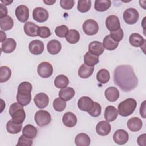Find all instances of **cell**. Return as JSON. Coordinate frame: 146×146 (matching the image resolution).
<instances>
[{
	"label": "cell",
	"instance_id": "obj_52",
	"mask_svg": "<svg viewBox=\"0 0 146 146\" xmlns=\"http://www.w3.org/2000/svg\"><path fill=\"white\" fill-rule=\"evenodd\" d=\"M1 2L5 3V5H10L12 2H13V1H7V0H5V1H3V0H1Z\"/></svg>",
	"mask_w": 146,
	"mask_h": 146
},
{
	"label": "cell",
	"instance_id": "obj_26",
	"mask_svg": "<svg viewBox=\"0 0 146 146\" xmlns=\"http://www.w3.org/2000/svg\"><path fill=\"white\" fill-rule=\"evenodd\" d=\"M94 70L93 66H90L84 63L82 64L78 70V75L83 79H86L92 75Z\"/></svg>",
	"mask_w": 146,
	"mask_h": 146
},
{
	"label": "cell",
	"instance_id": "obj_39",
	"mask_svg": "<svg viewBox=\"0 0 146 146\" xmlns=\"http://www.w3.org/2000/svg\"><path fill=\"white\" fill-rule=\"evenodd\" d=\"M91 2L90 0H79L78 1L77 9L81 13H86L91 8Z\"/></svg>",
	"mask_w": 146,
	"mask_h": 146
},
{
	"label": "cell",
	"instance_id": "obj_19",
	"mask_svg": "<svg viewBox=\"0 0 146 146\" xmlns=\"http://www.w3.org/2000/svg\"><path fill=\"white\" fill-rule=\"evenodd\" d=\"M62 121L67 127H73L77 123V118L75 115L71 112H66L62 117Z\"/></svg>",
	"mask_w": 146,
	"mask_h": 146
},
{
	"label": "cell",
	"instance_id": "obj_22",
	"mask_svg": "<svg viewBox=\"0 0 146 146\" xmlns=\"http://www.w3.org/2000/svg\"><path fill=\"white\" fill-rule=\"evenodd\" d=\"M143 126V122L140 119L137 117H133L129 119L127 122L128 128L132 132L140 131Z\"/></svg>",
	"mask_w": 146,
	"mask_h": 146
},
{
	"label": "cell",
	"instance_id": "obj_42",
	"mask_svg": "<svg viewBox=\"0 0 146 146\" xmlns=\"http://www.w3.org/2000/svg\"><path fill=\"white\" fill-rule=\"evenodd\" d=\"M102 112V107L99 103L94 102V106L88 113L92 117H98L100 115Z\"/></svg>",
	"mask_w": 146,
	"mask_h": 146
},
{
	"label": "cell",
	"instance_id": "obj_27",
	"mask_svg": "<svg viewBox=\"0 0 146 146\" xmlns=\"http://www.w3.org/2000/svg\"><path fill=\"white\" fill-rule=\"evenodd\" d=\"M75 90L69 87L62 88L59 92V96L64 101H68L71 99L75 95Z\"/></svg>",
	"mask_w": 146,
	"mask_h": 146
},
{
	"label": "cell",
	"instance_id": "obj_30",
	"mask_svg": "<svg viewBox=\"0 0 146 146\" xmlns=\"http://www.w3.org/2000/svg\"><path fill=\"white\" fill-rule=\"evenodd\" d=\"M38 133L37 128L31 124L26 125L22 130V135L30 139L35 138Z\"/></svg>",
	"mask_w": 146,
	"mask_h": 146
},
{
	"label": "cell",
	"instance_id": "obj_50",
	"mask_svg": "<svg viewBox=\"0 0 146 146\" xmlns=\"http://www.w3.org/2000/svg\"><path fill=\"white\" fill-rule=\"evenodd\" d=\"M0 34H1V41L0 42L2 43L6 39V33L2 30L0 31Z\"/></svg>",
	"mask_w": 146,
	"mask_h": 146
},
{
	"label": "cell",
	"instance_id": "obj_51",
	"mask_svg": "<svg viewBox=\"0 0 146 146\" xmlns=\"http://www.w3.org/2000/svg\"><path fill=\"white\" fill-rule=\"evenodd\" d=\"M55 2H56L55 0V1H48V0H47V1H43V2L45 3L46 4H47V5H52L54 3H55Z\"/></svg>",
	"mask_w": 146,
	"mask_h": 146
},
{
	"label": "cell",
	"instance_id": "obj_23",
	"mask_svg": "<svg viewBox=\"0 0 146 146\" xmlns=\"http://www.w3.org/2000/svg\"><path fill=\"white\" fill-rule=\"evenodd\" d=\"M118 111L115 107L112 106H107L104 111V117L107 121H113L118 116Z\"/></svg>",
	"mask_w": 146,
	"mask_h": 146
},
{
	"label": "cell",
	"instance_id": "obj_40",
	"mask_svg": "<svg viewBox=\"0 0 146 146\" xmlns=\"http://www.w3.org/2000/svg\"><path fill=\"white\" fill-rule=\"evenodd\" d=\"M66 107V101L62 100L60 98H57L53 102V107L56 111L62 112Z\"/></svg>",
	"mask_w": 146,
	"mask_h": 146
},
{
	"label": "cell",
	"instance_id": "obj_12",
	"mask_svg": "<svg viewBox=\"0 0 146 146\" xmlns=\"http://www.w3.org/2000/svg\"><path fill=\"white\" fill-rule=\"evenodd\" d=\"M44 48V43L40 40H32L29 44V50L33 55H38L41 54L43 52Z\"/></svg>",
	"mask_w": 146,
	"mask_h": 146
},
{
	"label": "cell",
	"instance_id": "obj_10",
	"mask_svg": "<svg viewBox=\"0 0 146 146\" xmlns=\"http://www.w3.org/2000/svg\"><path fill=\"white\" fill-rule=\"evenodd\" d=\"M94 102L88 96H82L80 98L78 102V107L81 111L88 112L94 106Z\"/></svg>",
	"mask_w": 146,
	"mask_h": 146
},
{
	"label": "cell",
	"instance_id": "obj_7",
	"mask_svg": "<svg viewBox=\"0 0 146 146\" xmlns=\"http://www.w3.org/2000/svg\"><path fill=\"white\" fill-rule=\"evenodd\" d=\"M83 30L86 34L88 35H93L98 33L99 25L94 19H87L83 24Z\"/></svg>",
	"mask_w": 146,
	"mask_h": 146
},
{
	"label": "cell",
	"instance_id": "obj_4",
	"mask_svg": "<svg viewBox=\"0 0 146 146\" xmlns=\"http://www.w3.org/2000/svg\"><path fill=\"white\" fill-rule=\"evenodd\" d=\"M9 112L12 120L17 123L22 124L26 118V113L23 106L18 102L13 103L10 106Z\"/></svg>",
	"mask_w": 146,
	"mask_h": 146
},
{
	"label": "cell",
	"instance_id": "obj_18",
	"mask_svg": "<svg viewBox=\"0 0 146 146\" xmlns=\"http://www.w3.org/2000/svg\"><path fill=\"white\" fill-rule=\"evenodd\" d=\"M129 43L135 47H141L145 44V39L138 33H134L130 35L129 37Z\"/></svg>",
	"mask_w": 146,
	"mask_h": 146
},
{
	"label": "cell",
	"instance_id": "obj_1",
	"mask_svg": "<svg viewBox=\"0 0 146 146\" xmlns=\"http://www.w3.org/2000/svg\"><path fill=\"white\" fill-rule=\"evenodd\" d=\"M115 84L124 92H129L138 84V79L133 68L129 65H120L116 67L113 72Z\"/></svg>",
	"mask_w": 146,
	"mask_h": 146
},
{
	"label": "cell",
	"instance_id": "obj_20",
	"mask_svg": "<svg viewBox=\"0 0 146 146\" xmlns=\"http://www.w3.org/2000/svg\"><path fill=\"white\" fill-rule=\"evenodd\" d=\"M104 48L103 43L99 41H93L88 45V51L92 54L99 56L104 52Z\"/></svg>",
	"mask_w": 146,
	"mask_h": 146
},
{
	"label": "cell",
	"instance_id": "obj_25",
	"mask_svg": "<svg viewBox=\"0 0 146 146\" xmlns=\"http://www.w3.org/2000/svg\"><path fill=\"white\" fill-rule=\"evenodd\" d=\"M62 48V45L59 41L56 39H52L49 41L47 45L48 52L51 55L58 54Z\"/></svg>",
	"mask_w": 146,
	"mask_h": 146
},
{
	"label": "cell",
	"instance_id": "obj_33",
	"mask_svg": "<svg viewBox=\"0 0 146 146\" xmlns=\"http://www.w3.org/2000/svg\"><path fill=\"white\" fill-rule=\"evenodd\" d=\"M111 6V1L109 0H96L95 1L94 8L98 11L103 12L107 10Z\"/></svg>",
	"mask_w": 146,
	"mask_h": 146
},
{
	"label": "cell",
	"instance_id": "obj_31",
	"mask_svg": "<svg viewBox=\"0 0 146 146\" xmlns=\"http://www.w3.org/2000/svg\"><path fill=\"white\" fill-rule=\"evenodd\" d=\"M13 26L14 22L10 16L6 15L0 18V27L2 30H9L13 28Z\"/></svg>",
	"mask_w": 146,
	"mask_h": 146
},
{
	"label": "cell",
	"instance_id": "obj_29",
	"mask_svg": "<svg viewBox=\"0 0 146 146\" xmlns=\"http://www.w3.org/2000/svg\"><path fill=\"white\" fill-rule=\"evenodd\" d=\"M103 45L104 48H105L106 50L112 51L114 50L117 47L119 42L114 40L109 34L104 38L103 40Z\"/></svg>",
	"mask_w": 146,
	"mask_h": 146
},
{
	"label": "cell",
	"instance_id": "obj_38",
	"mask_svg": "<svg viewBox=\"0 0 146 146\" xmlns=\"http://www.w3.org/2000/svg\"><path fill=\"white\" fill-rule=\"evenodd\" d=\"M11 71L7 66H1L0 67V82L3 83L7 81L11 77Z\"/></svg>",
	"mask_w": 146,
	"mask_h": 146
},
{
	"label": "cell",
	"instance_id": "obj_28",
	"mask_svg": "<svg viewBox=\"0 0 146 146\" xmlns=\"http://www.w3.org/2000/svg\"><path fill=\"white\" fill-rule=\"evenodd\" d=\"M91 140L88 135L84 133L78 134L75 138V143L77 146H88Z\"/></svg>",
	"mask_w": 146,
	"mask_h": 146
},
{
	"label": "cell",
	"instance_id": "obj_45",
	"mask_svg": "<svg viewBox=\"0 0 146 146\" xmlns=\"http://www.w3.org/2000/svg\"><path fill=\"white\" fill-rule=\"evenodd\" d=\"M51 34L50 29L47 26H40L38 30V35L42 38H47Z\"/></svg>",
	"mask_w": 146,
	"mask_h": 146
},
{
	"label": "cell",
	"instance_id": "obj_11",
	"mask_svg": "<svg viewBox=\"0 0 146 146\" xmlns=\"http://www.w3.org/2000/svg\"><path fill=\"white\" fill-rule=\"evenodd\" d=\"M15 14L19 21L21 22H25L27 21L29 17V8L23 5H19L15 9Z\"/></svg>",
	"mask_w": 146,
	"mask_h": 146
},
{
	"label": "cell",
	"instance_id": "obj_8",
	"mask_svg": "<svg viewBox=\"0 0 146 146\" xmlns=\"http://www.w3.org/2000/svg\"><path fill=\"white\" fill-rule=\"evenodd\" d=\"M37 72L39 75L43 78H49L53 73L52 66L49 62H43L38 65Z\"/></svg>",
	"mask_w": 146,
	"mask_h": 146
},
{
	"label": "cell",
	"instance_id": "obj_16",
	"mask_svg": "<svg viewBox=\"0 0 146 146\" xmlns=\"http://www.w3.org/2000/svg\"><path fill=\"white\" fill-rule=\"evenodd\" d=\"M39 26L32 22H26L23 26L25 34L30 37H35L38 35Z\"/></svg>",
	"mask_w": 146,
	"mask_h": 146
},
{
	"label": "cell",
	"instance_id": "obj_9",
	"mask_svg": "<svg viewBox=\"0 0 146 146\" xmlns=\"http://www.w3.org/2000/svg\"><path fill=\"white\" fill-rule=\"evenodd\" d=\"M49 17L48 13L47 10L42 7L35 8L33 11V19L38 22H46Z\"/></svg>",
	"mask_w": 146,
	"mask_h": 146
},
{
	"label": "cell",
	"instance_id": "obj_2",
	"mask_svg": "<svg viewBox=\"0 0 146 146\" xmlns=\"http://www.w3.org/2000/svg\"><path fill=\"white\" fill-rule=\"evenodd\" d=\"M32 85L30 82H23L20 83L18 87L17 100L23 106H27L31 100V92Z\"/></svg>",
	"mask_w": 146,
	"mask_h": 146
},
{
	"label": "cell",
	"instance_id": "obj_48",
	"mask_svg": "<svg viewBox=\"0 0 146 146\" xmlns=\"http://www.w3.org/2000/svg\"><path fill=\"white\" fill-rule=\"evenodd\" d=\"M145 136L146 135L145 133L142 134L140 135L137 139V144L140 145V146H145Z\"/></svg>",
	"mask_w": 146,
	"mask_h": 146
},
{
	"label": "cell",
	"instance_id": "obj_17",
	"mask_svg": "<svg viewBox=\"0 0 146 146\" xmlns=\"http://www.w3.org/2000/svg\"><path fill=\"white\" fill-rule=\"evenodd\" d=\"M111 130V124L106 121L102 120L99 121L96 126V131L100 136L108 135Z\"/></svg>",
	"mask_w": 146,
	"mask_h": 146
},
{
	"label": "cell",
	"instance_id": "obj_47",
	"mask_svg": "<svg viewBox=\"0 0 146 146\" xmlns=\"http://www.w3.org/2000/svg\"><path fill=\"white\" fill-rule=\"evenodd\" d=\"M7 14V9L6 6L2 3L0 4V18L5 17Z\"/></svg>",
	"mask_w": 146,
	"mask_h": 146
},
{
	"label": "cell",
	"instance_id": "obj_37",
	"mask_svg": "<svg viewBox=\"0 0 146 146\" xmlns=\"http://www.w3.org/2000/svg\"><path fill=\"white\" fill-rule=\"evenodd\" d=\"M96 79L99 83L102 84H105L107 83L110 79V75L109 71L106 69L100 70L97 73Z\"/></svg>",
	"mask_w": 146,
	"mask_h": 146
},
{
	"label": "cell",
	"instance_id": "obj_43",
	"mask_svg": "<svg viewBox=\"0 0 146 146\" xmlns=\"http://www.w3.org/2000/svg\"><path fill=\"white\" fill-rule=\"evenodd\" d=\"M111 37L115 41L119 42L120 40H122L124 36V32L122 30L121 28L119 29L118 30L114 31H111V34H110Z\"/></svg>",
	"mask_w": 146,
	"mask_h": 146
},
{
	"label": "cell",
	"instance_id": "obj_35",
	"mask_svg": "<svg viewBox=\"0 0 146 146\" xmlns=\"http://www.w3.org/2000/svg\"><path fill=\"white\" fill-rule=\"evenodd\" d=\"M69 84L68 78L64 75H58L54 80L55 86L58 88H63L66 87Z\"/></svg>",
	"mask_w": 146,
	"mask_h": 146
},
{
	"label": "cell",
	"instance_id": "obj_5",
	"mask_svg": "<svg viewBox=\"0 0 146 146\" xmlns=\"http://www.w3.org/2000/svg\"><path fill=\"white\" fill-rule=\"evenodd\" d=\"M34 120L39 127H44L49 124L51 121L50 113L45 110H39L34 115Z\"/></svg>",
	"mask_w": 146,
	"mask_h": 146
},
{
	"label": "cell",
	"instance_id": "obj_36",
	"mask_svg": "<svg viewBox=\"0 0 146 146\" xmlns=\"http://www.w3.org/2000/svg\"><path fill=\"white\" fill-rule=\"evenodd\" d=\"M66 40L71 44L76 43L80 39L79 33L75 29H71L65 37Z\"/></svg>",
	"mask_w": 146,
	"mask_h": 146
},
{
	"label": "cell",
	"instance_id": "obj_15",
	"mask_svg": "<svg viewBox=\"0 0 146 146\" xmlns=\"http://www.w3.org/2000/svg\"><path fill=\"white\" fill-rule=\"evenodd\" d=\"M34 102L39 108L43 109L48 104L49 98L45 93H38L34 98Z\"/></svg>",
	"mask_w": 146,
	"mask_h": 146
},
{
	"label": "cell",
	"instance_id": "obj_24",
	"mask_svg": "<svg viewBox=\"0 0 146 146\" xmlns=\"http://www.w3.org/2000/svg\"><path fill=\"white\" fill-rule=\"evenodd\" d=\"M104 95L108 101L113 102L119 99V91L117 88L115 87H110L105 90Z\"/></svg>",
	"mask_w": 146,
	"mask_h": 146
},
{
	"label": "cell",
	"instance_id": "obj_6",
	"mask_svg": "<svg viewBox=\"0 0 146 146\" xmlns=\"http://www.w3.org/2000/svg\"><path fill=\"white\" fill-rule=\"evenodd\" d=\"M139 12L135 8H128L126 9L123 13V19L124 21L129 25L136 23L139 19Z\"/></svg>",
	"mask_w": 146,
	"mask_h": 146
},
{
	"label": "cell",
	"instance_id": "obj_41",
	"mask_svg": "<svg viewBox=\"0 0 146 146\" xmlns=\"http://www.w3.org/2000/svg\"><path fill=\"white\" fill-rule=\"evenodd\" d=\"M68 31V28L64 25L57 26L55 30V33L56 36L59 38L66 37Z\"/></svg>",
	"mask_w": 146,
	"mask_h": 146
},
{
	"label": "cell",
	"instance_id": "obj_44",
	"mask_svg": "<svg viewBox=\"0 0 146 146\" xmlns=\"http://www.w3.org/2000/svg\"><path fill=\"white\" fill-rule=\"evenodd\" d=\"M33 144L32 139L26 137L24 135H21L18 141L17 146H31Z\"/></svg>",
	"mask_w": 146,
	"mask_h": 146
},
{
	"label": "cell",
	"instance_id": "obj_46",
	"mask_svg": "<svg viewBox=\"0 0 146 146\" xmlns=\"http://www.w3.org/2000/svg\"><path fill=\"white\" fill-rule=\"evenodd\" d=\"M74 0H61L60 1V6L64 10H70L74 6Z\"/></svg>",
	"mask_w": 146,
	"mask_h": 146
},
{
	"label": "cell",
	"instance_id": "obj_34",
	"mask_svg": "<svg viewBox=\"0 0 146 146\" xmlns=\"http://www.w3.org/2000/svg\"><path fill=\"white\" fill-rule=\"evenodd\" d=\"M84 62L87 65L94 67L99 62V56L92 54L88 51L84 55Z\"/></svg>",
	"mask_w": 146,
	"mask_h": 146
},
{
	"label": "cell",
	"instance_id": "obj_13",
	"mask_svg": "<svg viewBox=\"0 0 146 146\" xmlns=\"http://www.w3.org/2000/svg\"><path fill=\"white\" fill-rule=\"evenodd\" d=\"M106 26L108 30L114 31L120 28V23L119 18L115 15H111L106 19Z\"/></svg>",
	"mask_w": 146,
	"mask_h": 146
},
{
	"label": "cell",
	"instance_id": "obj_49",
	"mask_svg": "<svg viewBox=\"0 0 146 146\" xmlns=\"http://www.w3.org/2000/svg\"><path fill=\"white\" fill-rule=\"evenodd\" d=\"M140 114L143 118H145V100L143 101L140 108Z\"/></svg>",
	"mask_w": 146,
	"mask_h": 146
},
{
	"label": "cell",
	"instance_id": "obj_14",
	"mask_svg": "<svg viewBox=\"0 0 146 146\" xmlns=\"http://www.w3.org/2000/svg\"><path fill=\"white\" fill-rule=\"evenodd\" d=\"M129 139L128 132L124 129H118L115 131L113 135V141L117 144L123 145L125 144Z\"/></svg>",
	"mask_w": 146,
	"mask_h": 146
},
{
	"label": "cell",
	"instance_id": "obj_3",
	"mask_svg": "<svg viewBox=\"0 0 146 146\" xmlns=\"http://www.w3.org/2000/svg\"><path fill=\"white\" fill-rule=\"evenodd\" d=\"M137 106V102L133 98H128L120 102L118 105V113L123 117H127L133 113Z\"/></svg>",
	"mask_w": 146,
	"mask_h": 146
},
{
	"label": "cell",
	"instance_id": "obj_21",
	"mask_svg": "<svg viewBox=\"0 0 146 146\" xmlns=\"http://www.w3.org/2000/svg\"><path fill=\"white\" fill-rule=\"evenodd\" d=\"M17 46L15 40L13 38H7L1 44V50L5 53H11L13 52Z\"/></svg>",
	"mask_w": 146,
	"mask_h": 146
},
{
	"label": "cell",
	"instance_id": "obj_32",
	"mask_svg": "<svg viewBox=\"0 0 146 146\" xmlns=\"http://www.w3.org/2000/svg\"><path fill=\"white\" fill-rule=\"evenodd\" d=\"M22 128V124L17 123L12 119L7 121L6 124L7 131L11 134H17L21 131Z\"/></svg>",
	"mask_w": 146,
	"mask_h": 146
}]
</instances>
